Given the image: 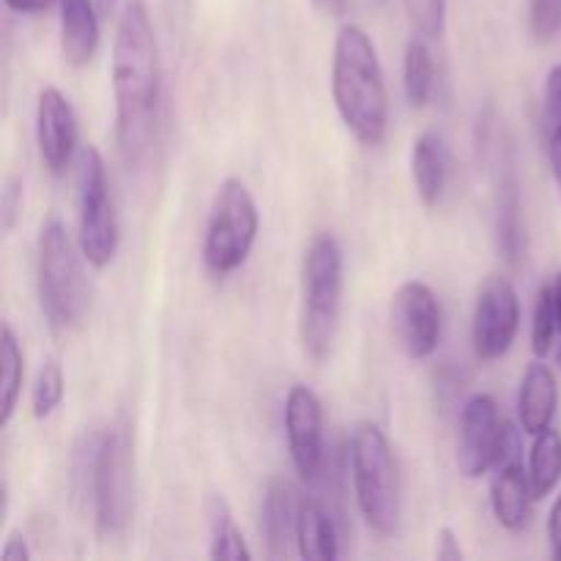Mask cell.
Instances as JSON below:
<instances>
[{
	"mask_svg": "<svg viewBox=\"0 0 561 561\" xmlns=\"http://www.w3.org/2000/svg\"><path fill=\"white\" fill-rule=\"evenodd\" d=\"M115 137L126 159H137L153 131L162 99L159 44L146 5L131 0L121 14L113 42Z\"/></svg>",
	"mask_w": 561,
	"mask_h": 561,
	"instance_id": "1",
	"label": "cell"
},
{
	"mask_svg": "<svg viewBox=\"0 0 561 561\" xmlns=\"http://www.w3.org/2000/svg\"><path fill=\"white\" fill-rule=\"evenodd\" d=\"M332 96L351 135L365 146H378L387 137L389 93L381 60L365 27L343 25L334 38Z\"/></svg>",
	"mask_w": 561,
	"mask_h": 561,
	"instance_id": "2",
	"label": "cell"
},
{
	"mask_svg": "<svg viewBox=\"0 0 561 561\" xmlns=\"http://www.w3.org/2000/svg\"><path fill=\"white\" fill-rule=\"evenodd\" d=\"M80 244L71 241L66 225L58 217H49L36 241V294L44 321L58 334L80 327L88 312Z\"/></svg>",
	"mask_w": 561,
	"mask_h": 561,
	"instance_id": "3",
	"label": "cell"
},
{
	"mask_svg": "<svg viewBox=\"0 0 561 561\" xmlns=\"http://www.w3.org/2000/svg\"><path fill=\"white\" fill-rule=\"evenodd\" d=\"M343 310V250L332 233L310 241L301 263L299 334L305 354L323 362L332 354Z\"/></svg>",
	"mask_w": 561,
	"mask_h": 561,
	"instance_id": "4",
	"label": "cell"
},
{
	"mask_svg": "<svg viewBox=\"0 0 561 561\" xmlns=\"http://www.w3.org/2000/svg\"><path fill=\"white\" fill-rule=\"evenodd\" d=\"M348 463L365 524L381 537L394 535L400 524V477L392 444L376 422L354 425L348 438Z\"/></svg>",
	"mask_w": 561,
	"mask_h": 561,
	"instance_id": "5",
	"label": "cell"
},
{
	"mask_svg": "<svg viewBox=\"0 0 561 561\" xmlns=\"http://www.w3.org/2000/svg\"><path fill=\"white\" fill-rule=\"evenodd\" d=\"M135 510V436L129 422H113L102 431L93 469L91 513L102 537H118Z\"/></svg>",
	"mask_w": 561,
	"mask_h": 561,
	"instance_id": "6",
	"label": "cell"
},
{
	"mask_svg": "<svg viewBox=\"0 0 561 561\" xmlns=\"http://www.w3.org/2000/svg\"><path fill=\"white\" fill-rule=\"evenodd\" d=\"M257 230L261 217L252 192L241 179H225L214 195L203 241V261L208 272L225 277L244 266L255 247Z\"/></svg>",
	"mask_w": 561,
	"mask_h": 561,
	"instance_id": "7",
	"label": "cell"
},
{
	"mask_svg": "<svg viewBox=\"0 0 561 561\" xmlns=\"http://www.w3.org/2000/svg\"><path fill=\"white\" fill-rule=\"evenodd\" d=\"M77 230L82 257L93 268L110 266L118 252V214L110 195L107 164L93 146L77 157Z\"/></svg>",
	"mask_w": 561,
	"mask_h": 561,
	"instance_id": "8",
	"label": "cell"
},
{
	"mask_svg": "<svg viewBox=\"0 0 561 561\" xmlns=\"http://www.w3.org/2000/svg\"><path fill=\"white\" fill-rule=\"evenodd\" d=\"M531 502H535V491H531V480L524 466L520 431L513 422L504 420L491 477V507L499 526L515 535L524 531L531 524Z\"/></svg>",
	"mask_w": 561,
	"mask_h": 561,
	"instance_id": "9",
	"label": "cell"
},
{
	"mask_svg": "<svg viewBox=\"0 0 561 561\" xmlns=\"http://www.w3.org/2000/svg\"><path fill=\"white\" fill-rule=\"evenodd\" d=\"M520 329V299L515 285L502 274H491L480 285L471 321V343L480 362H496L513 348Z\"/></svg>",
	"mask_w": 561,
	"mask_h": 561,
	"instance_id": "10",
	"label": "cell"
},
{
	"mask_svg": "<svg viewBox=\"0 0 561 561\" xmlns=\"http://www.w3.org/2000/svg\"><path fill=\"white\" fill-rule=\"evenodd\" d=\"M392 329L411 359L433 356L442 340V305L431 285L420 279L400 285L392 299Z\"/></svg>",
	"mask_w": 561,
	"mask_h": 561,
	"instance_id": "11",
	"label": "cell"
},
{
	"mask_svg": "<svg viewBox=\"0 0 561 561\" xmlns=\"http://www.w3.org/2000/svg\"><path fill=\"white\" fill-rule=\"evenodd\" d=\"M502 416L491 394H471L460 411L458 436V469L466 480H480L493 469L499 438H502Z\"/></svg>",
	"mask_w": 561,
	"mask_h": 561,
	"instance_id": "12",
	"label": "cell"
},
{
	"mask_svg": "<svg viewBox=\"0 0 561 561\" xmlns=\"http://www.w3.org/2000/svg\"><path fill=\"white\" fill-rule=\"evenodd\" d=\"M285 436L296 471L305 480H316L323 463V409L310 387H290L285 398Z\"/></svg>",
	"mask_w": 561,
	"mask_h": 561,
	"instance_id": "13",
	"label": "cell"
},
{
	"mask_svg": "<svg viewBox=\"0 0 561 561\" xmlns=\"http://www.w3.org/2000/svg\"><path fill=\"white\" fill-rule=\"evenodd\" d=\"M77 115L69 99L58 88H44L36 104L38 159L49 173H64L77 151Z\"/></svg>",
	"mask_w": 561,
	"mask_h": 561,
	"instance_id": "14",
	"label": "cell"
},
{
	"mask_svg": "<svg viewBox=\"0 0 561 561\" xmlns=\"http://www.w3.org/2000/svg\"><path fill=\"white\" fill-rule=\"evenodd\" d=\"M496 244L510 266L518 268L524 263V203H520V181L510 148H502V162H499L496 173Z\"/></svg>",
	"mask_w": 561,
	"mask_h": 561,
	"instance_id": "15",
	"label": "cell"
},
{
	"mask_svg": "<svg viewBox=\"0 0 561 561\" xmlns=\"http://www.w3.org/2000/svg\"><path fill=\"white\" fill-rule=\"evenodd\" d=\"M559 409L557 373L542 362H531L520 378L518 392V422L520 431L537 436L553 425Z\"/></svg>",
	"mask_w": 561,
	"mask_h": 561,
	"instance_id": "16",
	"label": "cell"
},
{
	"mask_svg": "<svg viewBox=\"0 0 561 561\" xmlns=\"http://www.w3.org/2000/svg\"><path fill=\"white\" fill-rule=\"evenodd\" d=\"M296 520H299V502L294 491L288 482L274 480L261 502V535L268 559L288 557V546L296 542Z\"/></svg>",
	"mask_w": 561,
	"mask_h": 561,
	"instance_id": "17",
	"label": "cell"
},
{
	"mask_svg": "<svg viewBox=\"0 0 561 561\" xmlns=\"http://www.w3.org/2000/svg\"><path fill=\"white\" fill-rule=\"evenodd\" d=\"M449 151L438 131H422L411 148V175L425 206H438L449 186Z\"/></svg>",
	"mask_w": 561,
	"mask_h": 561,
	"instance_id": "18",
	"label": "cell"
},
{
	"mask_svg": "<svg viewBox=\"0 0 561 561\" xmlns=\"http://www.w3.org/2000/svg\"><path fill=\"white\" fill-rule=\"evenodd\" d=\"M60 5V53L75 69L88 66L99 47V16L93 0H58Z\"/></svg>",
	"mask_w": 561,
	"mask_h": 561,
	"instance_id": "19",
	"label": "cell"
},
{
	"mask_svg": "<svg viewBox=\"0 0 561 561\" xmlns=\"http://www.w3.org/2000/svg\"><path fill=\"white\" fill-rule=\"evenodd\" d=\"M296 551L301 559H337L340 535L337 524L316 499L299 502V520H296Z\"/></svg>",
	"mask_w": 561,
	"mask_h": 561,
	"instance_id": "20",
	"label": "cell"
},
{
	"mask_svg": "<svg viewBox=\"0 0 561 561\" xmlns=\"http://www.w3.org/2000/svg\"><path fill=\"white\" fill-rule=\"evenodd\" d=\"M529 480L535 499H546L561 482V433L557 427L537 433L529 453Z\"/></svg>",
	"mask_w": 561,
	"mask_h": 561,
	"instance_id": "21",
	"label": "cell"
},
{
	"mask_svg": "<svg viewBox=\"0 0 561 561\" xmlns=\"http://www.w3.org/2000/svg\"><path fill=\"white\" fill-rule=\"evenodd\" d=\"M208 531H211V559H228V561H247L252 559V551L247 548L244 535L236 526L230 504L222 496L208 499Z\"/></svg>",
	"mask_w": 561,
	"mask_h": 561,
	"instance_id": "22",
	"label": "cell"
},
{
	"mask_svg": "<svg viewBox=\"0 0 561 561\" xmlns=\"http://www.w3.org/2000/svg\"><path fill=\"white\" fill-rule=\"evenodd\" d=\"M403 88L414 107H425L431 102L433 88H436V60L425 44V36H414L405 44Z\"/></svg>",
	"mask_w": 561,
	"mask_h": 561,
	"instance_id": "23",
	"label": "cell"
},
{
	"mask_svg": "<svg viewBox=\"0 0 561 561\" xmlns=\"http://www.w3.org/2000/svg\"><path fill=\"white\" fill-rule=\"evenodd\" d=\"M22 378H25V356H22V345L16 340L14 329L5 323L3 327V414H0V425H9L14 416L16 400L22 392Z\"/></svg>",
	"mask_w": 561,
	"mask_h": 561,
	"instance_id": "24",
	"label": "cell"
},
{
	"mask_svg": "<svg viewBox=\"0 0 561 561\" xmlns=\"http://www.w3.org/2000/svg\"><path fill=\"white\" fill-rule=\"evenodd\" d=\"M561 334L559 327V312H557V301H553V288L551 283H546L537 294L535 301V318H531V351L535 356H548L551 354L553 343Z\"/></svg>",
	"mask_w": 561,
	"mask_h": 561,
	"instance_id": "25",
	"label": "cell"
},
{
	"mask_svg": "<svg viewBox=\"0 0 561 561\" xmlns=\"http://www.w3.org/2000/svg\"><path fill=\"white\" fill-rule=\"evenodd\" d=\"M66 392L64 370L55 359H47L42 367H38V376L33 381L31 389V411L36 420H47V416L55 414V409L60 405Z\"/></svg>",
	"mask_w": 561,
	"mask_h": 561,
	"instance_id": "26",
	"label": "cell"
},
{
	"mask_svg": "<svg viewBox=\"0 0 561 561\" xmlns=\"http://www.w3.org/2000/svg\"><path fill=\"white\" fill-rule=\"evenodd\" d=\"M403 9L420 36H444V25H447V0H403Z\"/></svg>",
	"mask_w": 561,
	"mask_h": 561,
	"instance_id": "27",
	"label": "cell"
},
{
	"mask_svg": "<svg viewBox=\"0 0 561 561\" xmlns=\"http://www.w3.org/2000/svg\"><path fill=\"white\" fill-rule=\"evenodd\" d=\"M529 27L537 42H551L561 31V0H531Z\"/></svg>",
	"mask_w": 561,
	"mask_h": 561,
	"instance_id": "28",
	"label": "cell"
},
{
	"mask_svg": "<svg viewBox=\"0 0 561 561\" xmlns=\"http://www.w3.org/2000/svg\"><path fill=\"white\" fill-rule=\"evenodd\" d=\"M546 115H548V124H551V131H559L561 129V64H557L551 71H548Z\"/></svg>",
	"mask_w": 561,
	"mask_h": 561,
	"instance_id": "29",
	"label": "cell"
},
{
	"mask_svg": "<svg viewBox=\"0 0 561 561\" xmlns=\"http://www.w3.org/2000/svg\"><path fill=\"white\" fill-rule=\"evenodd\" d=\"M463 548H460L458 542V535H455L449 526H444V529H438L436 535V559L438 561H463Z\"/></svg>",
	"mask_w": 561,
	"mask_h": 561,
	"instance_id": "30",
	"label": "cell"
},
{
	"mask_svg": "<svg viewBox=\"0 0 561 561\" xmlns=\"http://www.w3.org/2000/svg\"><path fill=\"white\" fill-rule=\"evenodd\" d=\"M3 559L5 561H31V548H27L25 542V535H22L20 529L9 531V537H5L3 542Z\"/></svg>",
	"mask_w": 561,
	"mask_h": 561,
	"instance_id": "31",
	"label": "cell"
},
{
	"mask_svg": "<svg viewBox=\"0 0 561 561\" xmlns=\"http://www.w3.org/2000/svg\"><path fill=\"white\" fill-rule=\"evenodd\" d=\"M20 206H22V190H20V184H9V190H5V195H3V225H5V230H11L14 228V219H16V211H20Z\"/></svg>",
	"mask_w": 561,
	"mask_h": 561,
	"instance_id": "32",
	"label": "cell"
},
{
	"mask_svg": "<svg viewBox=\"0 0 561 561\" xmlns=\"http://www.w3.org/2000/svg\"><path fill=\"white\" fill-rule=\"evenodd\" d=\"M548 540H551L553 557L561 561V493L557 502H553L551 515H548Z\"/></svg>",
	"mask_w": 561,
	"mask_h": 561,
	"instance_id": "33",
	"label": "cell"
},
{
	"mask_svg": "<svg viewBox=\"0 0 561 561\" xmlns=\"http://www.w3.org/2000/svg\"><path fill=\"white\" fill-rule=\"evenodd\" d=\"M5 9L16 11V14H42L49 5L58 3V0H3Z\"/></svg>",
	"mask_w": 561,
	"mask_h": 561,
	"instance_id": "34",
	"label": "cell"
},
{
	"mask_svg": "<svg viewBox=\"0 0 561 561\" xmlns=\"http://www.w3.org/2000/svg\"><path fill=\"white\" fill-rule=\"evenodd\" d=\"M548 159H551L553 181H557L559 195H561V129L551 131V140H548Z\"/></svg>",
	"mask_w": 561,
	"mask_h": 561,
	"instance_id": "35",
	"label": "cell"
},
{
	"mask_svg": "<svg viewBox=\"0 0 561 561\" xmlns=\"http://www.w3.org/2000/svg\"><path fill=\"white\" fill-rule=\"evenodd\" d=\"M316 9L327 16H343L345 11V0H312Z\"/></svg>",
	"mask_w": 561,
	"mask_h": 561,
	"instance_id": "36",
	"label": "cell"
},
{
	"mask_svg": "<svg viewBox=\"0 0 561 561\" xmlns=\"http://www.w3.org/2000/svg\"><path fill=\"white\" fill-rule=\"evenodd\" d=\"M551 288H553V301H557V312H559V327H561V272L557 277L551 279Z\"/></svg>",
	"mask_w": 561,
	"mask_h": 561,
	"instance_id": "37",
	"label": "cell"
},
{
	"mask_svg": "<svg viewBox=\"0 0 561 561\" xmlns=\"http://www.w3.org/2000/svg\"><path fill=\"white\" fill-rule=\"evenodd\" d=\"M367 3H370V5H383V3H387V0H367Z\"/></svg>",
	"mask_w": 561,
	"mask_h": 561,
	"instance_id": "38",
	"label": "cell"
},
{
	"mask_svg": "<svg viewBox=\"0 0 561 561\" xmlns=\"http://www.w3.org/2000/svg\"><path fill=\"white\" fill-rule=\"evenodd\" d=\"M559 365H561V348H559Z\"/></svg>",
	"mask_w": 561,
	"mask_h": 561,
	"instance_id": "39",
	"label": "cell"
}]
</instances>
